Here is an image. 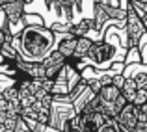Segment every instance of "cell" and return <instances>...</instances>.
<instances>
[{"label":"cell","instance_id":"obj_12","mask_svg":"<svg viewBox=\"0 0 147 132\" xmlns=\"http://www.w3.org/2000/svg\"><path fill=\"white\" fill-rule=\"evenodd\" d=\"M129 4L138 11V13H140V17L144 19V24L147 28V2H145V0H129Z\"/></svg>","mask_w":147,"mask_h":132},{"label":"cell","instance_id":"obj_11","mask_svg":"<svg viewBox=\"0 0 147 132\" xmlns=\"http://www.w3.org/2000/svg\"><path fill=\"white\" fill-rule=\"evenodd\" d=\"M138 91H140V89H138L136 82H134V78H127L125 86H123V89H121V93L125 95V99L129 100V102H134V99H136Z\"/></svg>","mask_w":147,"mask_h":132},{"label":"cell","instance_id":"obj_9","mask_svg":"<svg viewBox=\"0 0 147 132\" xmlns=\"http://www.w3.org/2000/svg\"><path fill=\"white\" fill-rule=\"evenodd\" d=\"M121 95H123L121 89L115 86V84H106V86H102V89H100V93H99V97L104 102H115Z\"/></svg>","mask_w":147,"mask_h":132},{"label":"cell","instance_id":"obj_7","mask_svg":"<svg viewBox=\"0 0 147 132\" xmlns=\"http://www.w3.org/2000/svg\"><path fill=\"white\" fill-rule=\"evenodd\" d=\"M76 43H78V37H76V36H73V34H63L61 37H58L56 48L69 60V58H75Z\"/></svg>","mask_w":147,"mask_h":132},{"label":"cell","instance_id":"obj_5","mask_svg":"<svg viewBox=\"0 0 147 132\" xmlns=\"http://www.w3.org/2000/svg\"><path fill=\"white\" fill-rule=\"evenodd\" d=\"M41 65H43V69H45V78L47 80H56L58 76L61 75V71L67 67V58H65L58 48H54L52 52L41 61Z\"/></svg>","mask_w":147,"mask_h":132},{"label":"cell","instance_id":"obj_1","mask_svg":"<svg viewBox=\"0 0 147 132\" xmlns=\"http://www.w3.org/2000/svg\"><path fill=\"white\" fill-rule=\"evenodd\" d=\"M17 54L26 61H43L56 48V34L52 28L43 26H24L19 36H15Z\"/></svg>","mask_w":147,"mask_h":132},{"label":"cell","instance_id":"obj_18","mask_svg":"<svg viewBox=\"0 0 147 132\" xmlns=\"http://www.w3.org/2000/svg\"><path fill=\"white\" fill-rule=\"evenodd\" d=\"M61 132H80V130H71V129H65V130H61Z\"/></svg>","mask_w":147,"mask_h":132},{"label":"cell","instance_id":"obj_3","mask_svg":"<svg viewBox=\"0 0 147 132\" xmlns=\"http://www.w3.org/2000/svg\"><path fill=\"white\" fill-rule=\"evenodd\" d=\"M75 115H78V112H76L71 97H54L52 110H50V121H49L50 127L61 132L69 123V119L75 117Z\"/></svg>","mask_w":147,"mask_h":132},{"label":"cell","instance_id":"obj_16","mask_svg":"<svg viewBox=\"0 0 147 132\" xmlns=\"http://www.w3.org/2000/svg\"><path fill=\"white\" fill-rule=\"evenodd\" d=\"M129 132H130V130H129ZM132 132H147V123H142V121H140Z\"/></svg>","mask_w":147,"mask_h":132},{"label":"cell","instance_id":"obj_15","mask_svg":"<svg viewBox=\"0 0 147 132\" xmlns=\"http://www.w3.org/2000/svg\"><path fill=\"white\" fill-rule=\"evenodd\" d=\"M138 119H140L142 123H147V102L138 106Z\"/></svg>","mask_w":147,"mask_h":132},{"label":"cell","instance_id":"obj_20","mask_svg":"<svg viewBox=\"0 0 147 132\" xmlns=\"http://www.w3.org/2000/svg\"><path fill=\"white\" fill-rule=\"evenodd\" d=\"M145 2H147V0H145Z\"/></svg>","mask_w":147,"mask_h":132},{"label":"cell","instance_id":"obj_4","mask_svg":"<svg viewBox=\"0 0 147 132\" xmlns=\"http://www.w3.org/2000/svg\"><path fill=\"white\" fill-rule=\"evenodd\" d=\"M147 28L144 24V19L140 17L136 9L130 4H127V19H125V34H127V50L138 48L142 37L145 36Z\"/></svg>","mask_w":147,"mask_h":132},{"label":"cell","instance_id":"obj_10","mask_svg":"<svg viewBox=\"0 0 147 132\" xmlns=\"http://www.w3.org/2000/svg\"><path fill=\"white\" fill-rule=\"evenodd\" d=\"M93 43H95V41L91 39V37H78L75 58H78V60H86V56H88V52H90V48L93 46Z\"/></svg>","mask_w":147,"mask_h":132},{"label":"cell","instance_id":"obj_19","mask_svg":"<svg viewBox=\"0 0 147 132\" xmlns=\"http://www.w3.org/2000/svg\"><path fill=\"white\" fill-rule=\"evenodd\" d=\"M2 30H4V24H0V32H2Z\"/></svg>","mask_w":147,"mask_h":132},{"label":"cell","instance_id":"obj_17","mask_svg":"<svg viewBox=\"0 0 147 132\" xmlns=\"http://www.w3.org/2000/svg\"><path fill=\"white\" fill-rule=\"evenodd\" d=\"M102 4H106V6H114V7H121L119 6V0H100Z\"/></svg>","mask_w":147,"mask_h":132},{"label":"cell","instance_id":"obj_8","mask_svg":"<svg viewBox=\"0 0 147 132\" xmlns=\"http://www.w3.org/2000/svg\"><path fill=\"white\" fill-rule=\"evenodd\" d=\"M93 30H97L93 19H82L78 22H73L71 28H69V34H73L76 37H88V34L93 32Z\"/></svg>","mask_w":147,"mask_h":132},{"label":"cell","instance_id":"obj_2","mask_svg":"<svg viewBox=\"0 0 147 132\" xmlns=\"http://www.w3.org/2000/svg\"><path fill=\"white\" fill-rule=\"evenodd\" d=\"M117 39H108L102 36L100 41H95L86 56V61L95 69H110L117 61Z\"/></svg>","mask_w":147,"mask_h":132},{"label":"cell","instance_id":"obj_6","mask_svg":"<svg viewBox=\"0 0 147 132\" xmlns=\"http://www.w3.org/2000/svg\"><path fill=\"white\" fill-rule=\"evenodd\" d=\"M115 121L119 123V127H121L123 130L132 132L136 129V125L140 123V119H138V106L134 102H129L121 112H119V115L115 117Z\"/></svg>","mask_w":147,"mask_h":132},{"label":"cell","instance_id":"obj_13","mask_svg":"<svg viewBox=\"0 0 147 132\" xmlns=\"http://www.w3.org/2000/svg\"><path fill=\"white\" fill-rule=\"evenodd\" d=\"M24 24L26 26H43V19L36 13H26L24 15Z\"/></svg>","mask_w":147,"mask_h":132},{"label":"cell","instance_id":"obj_14","mask_svg":"<svg viewBox=\"0 0 147 132\" xmlns=\"http://www.w3.org/2000/svg\"><path fill=\"white\" fill-rule=\"evenodd\" d=\"M100 132H121V127H119V123L115 121V119H108L106 123H104V127L100 129Z\"/></svg>","mask_w":147,"mask_h":132}]
</instances>
